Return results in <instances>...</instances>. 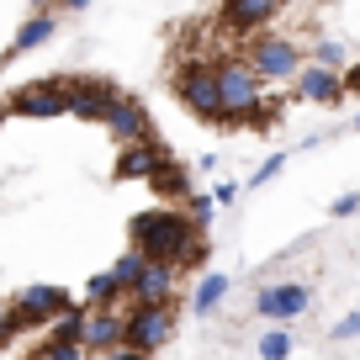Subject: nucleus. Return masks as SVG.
Returning a JSON list of instances; mask_svg holds the SVG:
<instances>
[{
  "mask_svg": "<svg viewBox=\"0 0 360 360\" xmlns=\"http://www.w3.org/2000/svg\"><path fill=\"white\" fill-rule=\"evenodd\" d=\"M127 249L148 259V265H169V270H202L207 265V233L180 212V207H148L127 223Z\"/></svg>",
  "mask_w": 360,
  "mask_h": 360,
  "instance_id": "nucleus-1",
  "label": "nucleus"
},
{
  "mask_svg": "<svg viewBox=\"0 0 360 360\" xmlns=\"http://www.w3.org/2000/svg\"><path fill=\"white\" fill-rule=\"evenodd\" d=\"M169 90H175V101L196 117V122H212V127H228L223 117V101H217V75H212V58L202 53H186L169 75Z\"/></svg>",
  "mask_w": 360,
  "mask_h": 360,
  "instance_id": "nucleus-2",
  "label": "nucleus"
},
{
  "mask_svg": "<svg viewBox=\"0 0 360 360\" xmlns=\"http://www.w3.org/2000/svg\"><path fill=\"white\" fill-rule=\"evenodd\" d=\"M212 75H217V101H223L228 127H249L259 96H265V79H259L244 58H212Z\"/></svg>",
  "mask_w": 360,
  "mask_h": 360,
  "instance_id": "nucleus-3",
  "label": "nucleus"
},
{
  "mask_svg": "<svg viewBox=\"0 0 360 360\" xmlns=\"http://www.w3.org/2000/svg\"><path fill=\"white\" fill-rule=\"evenodd\" d=\"M6 117H27V122H53L69 112V75H48V79H27L6 96Z\"/></svg>",
  "mask_w": 360,
  "mask_h": 360,
  "instance_id": "nucleus-4",
  "label": "nucleus"
},
{
  "mask_svg": "<svg viewBox=\"0 0 360 360\" xmlns=\"http://www.w3.org/2000/svg\"><path fill=\"white\" fill-rule=\"evenodd\" d=\"M175 323H180V302H165V307H127L122 313V345L127 349H165L175 339Z\"/></svg>",
  "mask_w": 360,
  "mask_h": 360,
  "instance_id": "nucleus-5",
  "label": "nucleus"
},
{
  "mask_svg": "<svg viewBox=\"0 0 360 360\" xmlns=\"http://www.w3.org/2000/svg\"><path fill=\"white\" fill-rule=\"evenodd\" d=\"M244 64L255 69L265 85H276V79H292L297 69H302V48H297L292 37H281V32H255L244 43Z\"/></svg>",
  "mask_w": 360,
  "mask_h": 360,
  "instance_id": "nucleus-6",
  "label": "nucleus"
},
{
  "mask_svg": "<svg viewBox=\"0 0 360 360\" xmlns=\"http://www.w3.org/2000/svg\"><path fill=\"white\" fill-rule=\"evenodd\" d=\"M69 307H75V297L64 292V286H22L16 292V302H11V313L22 318V328H43V323H53V318H64Z\"/></svg>",
  "mask_w": 360,
  "mask_h": 360,
  "instance_id": "nucleus-7",
  "label": "nucleus"
},
{
  "mask_svg": "<svg viewBox=\"0 0 360 360\" xmlns=\"http://www.w3.org/2000/svg\"><path fill=\"white\" fill-rule=\"evenodd\" d=\"M101 127L117 138V143H143V138H154V117H148V106L138 101V96H127V90H117V101L106 106Z\"/></svg>",
  "mask_w": 360,
  "mask_h": 360,
  "instance_id": "nucleus-8",
  "label": "nucleus"
},
{
  "mask_svg": "<svg viewBox=\"0 0 360 360\" xmlns=\"http://www.w3.org/2000/svg\"><path fill=\"white\" fill-rule=\"evenodd\" d=\"M112 101H117V85H112V79H101V75H69V112L64 117L101 122Z\"/></svg>",
  "mask_w": 360,
  "mask_h": 360,
  "instance_id": "nucleus-9",
  "label": "nucleus"
},
{
  "mask_svg": "<svg viewBox=\"0 0 360 360\" xmlns=\"http://www.w3.org/2000/svg\"><path fill=\"white\" fill-rule=\"evenodd\" d=\"M307 302H313V292H307L302 281H270V286H259L255 313L270 318V323H292V318L307 313Z\"/></svg>",
  "mask_w": 360,
  "mask_h": 360,
  "instance_id": "nucleus-10",
  "label": "nucleus"
},
{
  "mask_svg": "<svg viewBox=\"0 0 360 360\" xmlns=\"http://www.w3.org/2000/svg\"><path fill=\"white\" fill-rule=\"evenodd\" d=\"M165 302H180V270H169V265H143V276L127 286L122 307H165Z\"/></svg>",
  "mask_w": 360,
  "mask_h": 360,
  "instance_id": "nucleus-11",
  "label": "nucleus"
},
{
  "mask_svg": "<svg viewBox=\"0 0 360 360\" xmlns=\"http://www.w3.org/2000/svg\"><path fill=\"white\" fill-rule=\"evenodd\" d=\"M276 16H281V0H223L217 22H223V32L255 37V32H265Z\"/></svg>",
  "mask_w": 360,
  "mask_h": 360,
  "instance_id": "nucleus-12",
  "label": "nucleus"
},
{
  "mask_svg": "<svg viewBox=\"0 0 360 360\" xmlns=\"http://www.w3.org/2000/svg\"><path fill=\"white\" fill-rule=\"evenodd\" d=\"M117 345H122V313L117 307H85V318H79V349L85 355H106Z\"/></svg>",
  "mask_w": 360,
  "mask_h": 360,
  "instance_id": "nucleus-13",
  "label": "nucleus"
},
{
  "mask_svg": "<svg viewBox=\"0 0 360 360\" xmlns=\"http://www.w3.org/2000/svg\"><path fill=\"white\" fill-rule=\"evenodd\" d=\"M292 90L302 96V101H313V106H339V101H345V79H339V69H318V64H307V58H302V69L292 75Z\"/></svg>",
  "mask_w": 360,
  "mask_h": 360,
  "instance_id": "nucleus-14",
  "label": "nucleus"
},
{
  "mask_svg": "<svg viewBox=\"0 0 360 360\" xmlns=\"http://www.w3.org/2000/svg\"><path fill=\"white\" fill-rule=\"evenodd\" d=\"M159 159H165L159 138H143V143H122V148H117V165H112V180H148Z\"/></svg>",
  "mask_w": 360,
  "mask_h": 360,
  "instance_id": "nucleus-15",
  "label": "nucleus"
},
{
  "mask_svg": "<svg viewBox=\"0 0 360 360\" xmlns=\"http://www.w3.org/2000/svg\"><path fill=\"white\" fill-rule=\"evenodd\" d=\"M148 186H154V196H165L169 207H180L186 196L196 191V175L180 165V159H169V154H165V159L154 165V175H148Z\"/></svg>",
  "mask_w": 360,
  "mask_h": 360,
  "instance_id": "nucleus-16",
  "label": "nucleus"
},
{
  "mask_svg": "<svg viewBox=\"0 0 360 360\" xmlns=\"http://www.w3.org/2000/svg\"><path fill=\"white\" fill-rule=\"evenodd\" d=\"M53 37H58V16L53 11H32V16H27V22H22V32H16L11 37V48H6V53H32V48H43V43H53Z\"/></svg>",
  "mask_w": 360,
  "mask_h": 360,
  "instance_id": "nucleus-17",
  "label": "nucleus"
},
{
  "mask_svg": "<svg viewBox=\"0 0 360 360\" xmlns=\"http://www.w3.org/2000/svg\"><path fill=\"white\" fill-rule=\"evenodd\" d=\"M228 286H233V281H228L223 270H207L202 281H196V292H191V302H186V307H191V313H196V318H212V313H217V307H223V297H228Z\"/></svg>",
  "mask_w": 360,
  "mask_h": 360,
  "instance_id": "nucleus-18",
  "label": "nucleus"
},
{
  "mask_svg": "<svg viewBox=\"0 0 360 360\" xmlns=\"http://www.w3.org/2000/svg\"><path fill=\"white\" fill-rule=\"evenodd\" d=\"M122 302V292H117V281H112V270H96L85 281V302L79 307H117Z\"/></svg>",
  "mask_w": 360,
  "mask_h": 360,
  "instance_id": "nucleus-19",
  "label": "nucleus"
},
{
  "mask_svg": "<svg viewBox=\"0 0 360 360\" xmlns=\"http://www.w3.org/2000/svg\"><path fill=\"white\" fill-rule=\"evenodd\" d=\"M292 345H297L292 328H286V323H270L265 334H259V360H286V355H292Z\"/></svg>",
  "mask_w": 360,
  "mask_h": 360,
  "instance_id": "nucleus-20",
  "label": "nucleus"
},
{
  "mask_svg": "<svg viewBox=\"0 0 360 360\" xmlns=\"http://www.w3.org/2000/svg\"><path fill=\"white\" fill-rule=\"evenodd\" d=\"M143 265H148V259L138 255V249H122V255L112 259V281H117V292H122V297H127V286L143 276Z\"/></svg>",
  "mask_w": 360,
  "mask_h": 360,
  "instance_id": "nucleus-21",
  "label": "nucleus"
},
{
  "mask_svg": "<svg viewBox=\"0 0 360 360\" xmlns=\"http://www.w3.org/2000/svg\"><path fill=\"white\" fill-rule=\"evenodd\" d=\"M307 64H318V69H345L349 64V53H345V43H328V37H318L313 48H307Z\"/></svg>",
  "mask_w": 360,
  "mask_h": 360,
  "instance_id": "nucleus-22",
  "label": "nucleus"
},
{
  "mask_svg": "<svg viewBox=\"0 0 360 360\" xmlns=\"http://www.w3.org/2000/svg\"><path fill=\"white\" fill-rule=\"evenodd\" d=\"M32 360H85L79 339H64V334H48V345H37Z\"/></svg>",
  "mask_w": 360,
  "mask_h": 360,
  "instance_id": "nucleus-23",
  "label": "nucleus"
},
{
  "mask_svg": "<svg viewBox=\"0 0 360 360\" xmlns=\"http://www.w3.org/2000/svg\"><path fill=\"white\" fill-rule=\"evenodd\" d=\"M180 212H186V217H191V223H196V228H202V233H207V223H212L217 202H212V191H191V196H186V202H180Z\"/></svg>",
  "mask_w": 360,
  "mask_h": 360,
  "instance_id": "nucleus-24",
  "label": "nucleus"
},
{
  "mask_svg": "<svg viewBox=\"0 0 360 360\" xmlns=\"http://www.w3.org/2000/svg\"><path fill=\"white\" fill-rule=\"evenodd\" d=\"M281 169H286V148H276V154H270V159H265V165H259V169H255V175H249V186H270V180L281 175Z\"/></svg>",
  "mask_w": 360,
  "mask_h": 360,
  "instance_id": "nucleus-25",
  "label": "nucleus"
},
{
  "mask_svg": "<svg viewBox=\"0 0 360 360\" xmlns=\"http://www.w3.org/2000/svg\"><path fill=\"white\" fill-rule=\"evenodd\" d=\"M355 212H360V191H345L328 202V217H355Z\"/></svg>",
  "mask_w": 360,
  "mask_h": 360,
  "instance_id": "nucleus-26",
  "label": "nucleus"
},
{
  "mask_svg": "<svg viewBox=\"0 0 360 360\" xmlns=\"http://www.w3.org/2000/svg\"><path fill=\"white\" fill-rule=\"evenodd\" d=\"M16 334H22V318H16V313H11V307H0V349L11 345V339H16Z\"/></svg>",
  "mask_w": 360,
  "mask_h": 360,
  "instance_id": "nucleus-27",
  "label": "nucleus"
},
{
  "mask_svg": "<svg viewBox=\"0 0 360 360\" xmlns=\"http://www.w3.org/2000/svg\"><path fill=\"white\" fill-rule=\"evenodd\" d=\"M334 339H360V307H355V313H345V318L334 323Z\"/></svg>",
  "mask_w": 360,
  "mask_h": 360,
  "instance_id": "nucleus-28",
  "label": "nucleus"
},
{
  "mask_svg": "<svg viewBox=\"0 0 360 360\" xmlns=\"http://www.w3.org/2000/svg\"><path fill=\"white\" fill-rule=\"evenodd\" d=\"M339 79H345V96H360V58L339 69Z\"/></svg>",
  "mask_w": 360,
  "mask_h": 360,
  "instance_id": "nucleus-29",
  "label": "nucleus"
},
{
  "mask_svg": "<svg viewBox=\"0 0 360 360\" xmlns=\"http://www.w3.org/2000/svg\"><path fill=\"white\" fill-rule=\"evenodd\" d=\"M212 202H217V207H233V202H238V186H233V180H223V186L212 191Z\"/></svg>",
  "mask_w": 360,
  "mask_h": 360,
  "instance_id": "nucleus-30",
  "label": "nucleus"
},
{
  "mask_svg": "<svg viewBox=\"0 0 360 360\" xmlns=\"http://www.w3.org/2000/svg\"><path fill=\"white\" fill-rule=\"evenodd\" d=\"M101 360H154V355H143V349H127V345H117V349H106Z\"/></svg>",
  "mask_w": 360,
  "mask_h": 360,
  "instance_id": "nucleus-31",
  "label": "nucleus"
},
{
  "mask_svg": "<svg viewBox=\"0 0 360 360\" xmlns=\"http://www.w3.org/2000/svg\"><path fill=\"white\" fill-rule=\"evenodd\" d=\"M0 127H6V106H0Z\"/></svg>",
  "mask_w": 360,
  "mask_h": 360,
  "instance_id": "nucleus-32",
  "label": "nucleus"
},
{
  "mask_svg": "<svg viewBox=\"0 0 360 360\" xmlns=\"http://www.w3.org/2000/svg\"><path fill=\"white\" fill-rule=\"evenodd\" d=\"M355 133H360V117H355Z\"/></svg>",
  "mask_w": 360,
  "mask_h": 360,
  "instance_id": "nucleus-33",
  "label": "nucleus"
},
{
  "mask_svg": "<svg viewBox=\"0 0 360 360\" xmlns=\"http://www.w3.org/2000/svg\"><path fill=\"white\" fill-rule=\"evenodd\" d=\"M43 6H48V0H43ZM43 6H37V11H43Z\"/></svg>",
  "mask_w": 360,
  "mask_h": 360,
  "instance_id": "nucleus-34",
  "label": "nucleus"
}]
</instances>
